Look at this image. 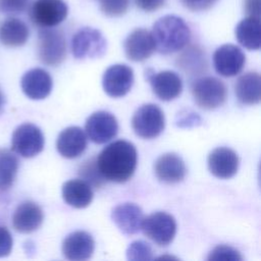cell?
Here are the masks:
<instances>
[{
  "label": "cell",
  "instance_id": "cell-7",
  "mask_svg": "<svg viewBox=\"0 0 261 261\" xmlns=\"http://www.w3.org/2000/svg\"><path fill=\"white\" fill-rule=\"evenodd\" d=\"M67 13L68 7L63 0H35L29 9L32 22L42 29L58 25Z\"/></svg>",
  "mask_w": 261,
  "mask_h": 261
},
{
  "label": "cell",
  "instance_id": "cell-11",
  "mask_svg": "<svg viewBox=\"0 0 261 261\" xmlns=\"http://www.w3.org/2000/svg\"><path fill=\"white\" fill-rule=\"evenodd\" d=\"M246 62L242 49L233 44H224L218 47L213 54L215 70L222 76L230 77L239 74Z\"/></svg>",
  "mask_w": 261,
  "mask_h": 261
},
{
  "label": "cell",
  "instance_id": "cell-10",
  "mask_svg": "<svg viewBox=\"0 0 261 261\" xmlns=\"http://www.w3.org/2000/svg\"><path fill=\"white\" fill-rule=\"evenodd\" d=\"M85 129L88 138L93 143L105 144L117 135L118 123L113 114L101 110L88 117Z\"/></svg>",
  "mask_w": 261,
  "mask_h": 261
},
{
  "label": "cell",
  "instance_id": "cell-18",
  "mask_svg": "<svg viewBox=\"0 0 261 261\" xmlns=\"http://www.w3.org/2000/svg\"><path fill=\"white\" fill-rule=\"evenodd\" d=\"M88 140L85 132L79 126L64 128L58 136L56 148L59 154L67 159L81 156L87 149Z\"/></svg>",
  "mask_w": 261,
  "mask_h": 261
},
{
  "label": "cell",
  "instance_id": "cell-29",
  "mask_svg": "<svg viewBox=\"0 0 261 261\" xmlns=\"http://www.w3.org/2000/svg\"><path fill=\"white\" fill-rule=\"evenodd\" d=\"M129 0H102L100 9L106 16L118 17L127 11Z\"/></svg>",
  "mask_w": 261,
  "mask_h": 261
},
{
  "label": "cell",
  "instance_id": "cell-6",
  "mask_svg": "<svg viewBox=\"0 0 261 261\" xmlns=\"http://www.w3.org/2000/svg\"><path fill=\"white\" fill-rule=\"evenodd\" d=\"M226 87L217 77L204 76L192 85V94L197 105L204 109H215L226 99Z\"/></svg>",
  "mask_w": 261,
  "mask_h": 261
},
{
  "label": "cell",
  "instance_id": "cell-16",
  "mask_svg": "<svg viewBox=\"0 0 261 261\" xmlns=\"http://www.w3.org/2000/svg\"><path fill=\"white\" fill-rule=\"evenodd\" d=\"M154 172L160 181L176 184L185 178L187 168L180 156L175 153H165L156 159Z\"/></svg>",
  "mask_w": 261,
  "mask_h": 261
},
{
  "label": "cell",
  "instance_id": "cell-5",
  "mask_svg": "<svg viewBox=\"0 0 261 261\" xmlns=\"http://www.w3.org/2000/svg\"><path fill=\"white\" fill-rule=\"evenodd\" d=\"M38 55L50 66L59 65L66 56V41L59 30L42 29L38 35Z\"/></svg>",
  "mask_w": 261,
  "mask_h": 261
},
{
  "label": "cell",
  "instance_id": "cell-26",
  "mask_svg": "<svg viewBox=\"0 0 261 261\" xmlns=\"http://www.w3.org/2000/svg\"><path fill=\"white\" fill-rule=\"evenodd\" d=\"M18 159L8 149H0V192L9 190L16 177Z\"/></svg>",
  "mask_w": 261,
  "mask_h": 261
},
{
  "label": "cell",
  "instance_id": "cell-37",
  "mask_svg": "<svg viewBox=\"0 0 261 261\" xmlns=\"http://www.w3.org/2000/svg\"><path fill=\"white\" fill-rule=\"evenodd\" d=\"M4 95H3V93L1 92V90H0V112L2 111V108H3V106H4Z\"/></svg>",
  "mask_w": 261,
  "mask_h": 261
},
{
  "label": "cell",
  "instance_id": "cell-31",
  "mask_svg": "<svg viewBox=\"0 0 261 261\" xmlns=\"http://www.w3.org/2000/svg\"><path fill=\"white\" fill-rule=\"evenodd\" d=\"M30 0H0V9L6 14L22 13L29 5Z\"/></svg>",
  "mask_w": 261,
  "mask_h": 261
},
{
  "label": "cell",
  "instance_id": "cell-13",
  "mask_svg": "<svg viewBox=\"0 0 261 261\" xmlns=\"http://www.w3.org/2000/svg\"><path fill=\"white\" fill-rule=\"evenodd\" d=\"M125 56L132 61H143L155 51V44L151 32L146 29H136L124 40Z\"/></svg>",
  "mask_w": 261,
  "mask_h": 261
},
{
  "label": "cell",
  "instance_id": "cell-17",
  "mask_svg": "<svg viewBox=\"0 0 261 261\" xmlns=\"http://www.w3.org/2000/svg\"><path fill=\"white\" fill-rule=\"evenodd\" d=\"M111 218L121 232L130 236L141 230L144 214L138 205L123 203L113 208Z\"/></svg>",
  "mask_w": 261,
  "mask_h": 261
},
{
  "label": "cell",
  "instance_id": "cell-3",
  "mask_svg": "<svg viewBox=\"0 0 261 261\" xmlns=\"http://www.w3.org/2000/svg\"><path fill=\"white\" fill-rule=\"evenodd\" d=\"M70 45L76 59L100 58L107 50V42L102 33L90 27L80 29L72 36Z\"/></svg>",
  "mask_w": 261,
  "mask_h": 261
},
{
  "label": "cell",
  "instance_id": "cell-23",
  "mask_svg": "<svg viewBox=\"0 0 261 261\" xmlns=\"http://www.w3.org/2000/svg\"><path fill=\"white\" fill-rule=\"evenodd\" d=\"M234 93L242 104L254 105L260 102L261 80L258 72L250 71L242 74L236 82Z\"/></svg>",
  "mask_w": 261,
  "mask_h": 261
},
{
  "label": "cell",
  "instance_id": "cell-19",
  "mask_svg": "<svg viewBox=\"0 0 261 261\" xmlns=\"http://www.w3.org/2000/svg\"><path fill=\"white\" fill-rule=\"evenodd\" d=\"M43 218V211L38 204L24 201L15 209L12 216V225L20 233H31L41 226Z\"/></svg>",
  "mask_w": 261,
  "mask_h": 261
},
{
  "label": "cell",
  "instance_id": "cell-9",
  "mask_svg": "<svg viewBox=\"0 0 261 261\" xmlns=\"http://www.w3.org/2000/svg\"><path fill=\"white\" fill-rule=\"evenodd\" d=\"M11 147L16 154L23 158L35 157L44 148L43 133L33 123H23L14 130Z\"/></svg>",
  "mask_w": 261,
  "mask_h": 261
},
{
  "label": "cell",
  "instance_id": "cell-34",
  "mask_svg": "<svg viewBox=\"0 0 261 261\" xmlns=\"http://www.w3.org/2000/svg\"><path fill=\"white\" fill-rule=\"evenodd\" d=\"M135 3L138 8L146 12H152L161 8L165 0H135Z\"/></svg>",
  "mask_w": 261,
  "mask_h": 261
},
{
  "label": "cell",
  "instance_id": "cell-4",
  "mask_svg": "<svg viewBox=\"0 0 261 261\" xmlns=\"http://www.w3.org/2000/svg\"><path fill=\"white\" fill-rule=\"evenodd\" d=\"M132 126L135 134L143 139L158 137L165 127V117L161 108L148 103L140 106L133 115Z\"/></svg>",
  "mask_w": 261,
  "mask_h": 261
},
{
  "label": "cell",
  "instance_id": "cell-14",
  "mask_svg": "<svg viewBox=\"0 0 261 261\" xmlns=\"http://www.w3.org/2000/svg\"><path fill=\"white\" fill-rule=\"evenodd\" d=\"M95 242L87 231L77 230L68 234L62 243L63 256L71 261H85L92 257Z\"/></svg>",
  "mask_w": 261,
  "mask_h": 261
},
{
  "label": "cell",
  "instance_id": "cell-28",
  "mask_svg": "<svg viewBox=\"0 0 261 261\" xmlns=\"http://www.w3.org/2000/svg\"><path fill=\"white\" fill-rule=\"evenodd\" d=\"M126 257L132 261H147L153 259V251L150 245L144 241H136L129 245Z\"/></svg>",
  "mask_w": 261,
  "mask_h": 261
},
{
  "label": "cell",
  "instance_id": "cell-27",
  "mask_svg": "<svg viewBox=\"0 0 261 261\" xmlns=\"http://www.w3.org/2000/svg\"><path fill=\"white\" fill-rule=\"evenodd\" d=\"M79 173L82 176V178L85 181H87L90 186L99 188L104 184L105 179L100 174L97 164H96V160L93 158L84 162V164L80 168Z\"/></svg>",
  "mask_w": 261,
  "mask_h": 261
},
{
  "label": "cell",
  "instance_id": "cell-22",
  "mask_svg": "<svg viewBox=\"0 0 261 261\" xmlns=\"http://www.w3.org/2000/svg\"><path fill=\"white\" fill-rule=\"evenodd\" d=\"M91 186L84 179H70L62 186V198L66 204L74 208H86L93 201Z\"/></svg>",
  "mask_w": 261,
  "mask_h": 261
},
{
  "label": "cell",
  "instance_id": "cell-36",
  "mask_svg": "<svg viewBox=\"0 0 261 261\" xmlns=\"http://www.w3.org/2000/svg\"><path fill=\"white\" fill-rule=\"evenodd\" d=\"M179 126H191V125H196L197 122L200 123L201 122V118L197 115V113H186V115H184L181 118H179V120L177 121Z\"/></svg>",
  "mask_w": 261,
  "mask_h": 261
},
{
  "label": "cell",
  "instance_id": "cell-2",
  "mask_svg": "<svg viewBox=\"0 0 261 261\" xmlns=\"http://www.w3.org/2000/svg\"><path fill=\"white\" fill-rule=\"evenodd\" d=\"M155 50L161 54H171L184 49L190 39L191 31L186 21L176 15L160 17L152 28Z\"/></svg>",
  "mask_w": 261,
  "mask_h": 261
},
{
  "label": "cell",
  "instance_id": "cell-1",
  "mask_svg": "<svg viewBox=\"0 0 261 261\" xmlns=\"http://www.w3.org/2000/svg\"><path fill=\"white\" fill-rule=\"evenodd\" d=\"M138 161L136 147L125 140L107 145L98 155L96 164L105 180L125 182L134 174Z\"/></svg>",
  "mask_w": 261,
  "mask_h": 261
},
{
  "label": "cell",
  "instance_id": "cell-21",
  "mask_svg": "<svg viewBox=\"0 0 261 261\" xmlns=\"http://www.w3.org/2000/svg\"><path fill=\"white\" fill-rule=\"evenodd\" d=\"M21 89L23 93L33 100L45 99L52 90V77L42 68H33L21 77Z\"/></svg>",
  "mask_w": 261,
  "mask_h": 261
},
{
  "label": "cell",
  "instance_id": "cell-33",
  "mask_svg": "<svg viewBox=\"0 0 261 261\" xmlns=\"http://www.w3.org/2000/svg\"><path fill=\"white\" fill-rule=\"evenodd\" d=\"M13 245V240L9 230L0 226V257H5L10 254Z\"/></svg>",
  "mask_w": 261,
  "mask_h": 261
},
{
  "label": "cell",
  "instance_id": "cell-32",
  "mask_svg": "<svg viewBox=\"0 0 261 261\" xmlns=\"http://www.w3.org/2000/svg\"><path fill=\"white\" fill-rule=\"evenodd\" d=\"M218 0H180L181 4L191 11H205L210 9Z\"/></svg>",
  "mask_w": 261,
  "mask_h": 261
},
{
  "label": "cell",
  "instance_id": "cell-12",
  "mask_svg": "<svg viewBox=\"0 0 261 261\" xmlns=\"http://www.w3.org/2000/svg\"><path fill=\"white\" fill-rule=\"evenodd\" d=\"M134 84V71L125 64H113L109 66L102 79L105 93L113 98L126 95Z\"/></svg>",
  "mask_w": 261,
  "mask_h": 261
},
{
  "label": "cell",
  "instance_id": "cell-20",
  "mask_svg": "<svg viewBox=\"0 0 261 261\" xmlns=\"http://www.w3.org/2000/svg\"><path fill=\"white\" fill-rule=\"evenodd\" d=\"M148 79L154 94L162 101H171L182 91L181 79L174 71L163 70L149 74Z\"/></svg>",
  "mask_w": 261,
  "mask_h": 261
},
{
  "label": "cell",
  "instance_id": "cell-15",
  "mask_svg": "<svg viewBox=\"0 0 261 261\" xmlns=\"http://www.w3.org/2000/svg\"><path fill=\"white\" fill-rule=\"evenodd\" d=\"M207 162L210 172L218 178L232 177L239 169L237 153L226 147H219L211 151Z\"/></svg>",
  "mask_w": 261,
  "mask_h": 261
},
{
  "label": "cell",
  "instance_id": "cell-24",
  "mask_svg": "<svg viewBox=\"0 0 261 261\" xmlns=\"http://www.w3.org/2000/svg\"><path fill=\"white\" fill-rule=\"evenodd\" d=\"M30 30L24 21L8 17L0 23V43L6 47H20L29 39Z\"/></svg>",
  "mask_w": 261,
  "mask_h": 261
},
{
  "label": "cell",
  "instance_id": "cell-25",
  "mask_svg": "<svg viewBox=\"0 0 261 261\" xmlns=\"http://www.w3.org/2000/svg\"><path fill=\"white\" fill-rule=\"evenodd\" d=\"M238 42L248 50H259L261 45L260 17L248 16L242 19L236 27Z\"/></svg>",
  "mask_w": 261,
  "mask_h": 261
},
{
  "label": "cell",
  "instance_id": "cell-8",
  "mask_svg": "<svg viewBox=\"0 0 261 261\" xmlns=\"http://www.w3.org/2000/svg\"><path fill=\"white\" fill-rule=\"evenodd\" d=\"M141 229L158 246H167L174 239L176 222L170 214L159 211L144 217Z\"/></svg>",
  "mask_w": 261,
  "mask_h": 261
},
{
  "label": "cell",
  "instance_id": "cell-30",
  "mask_svg": "<svg viewBox=\"0 0 261 261\" xmlns=\"http://www.w3.org/2000/svg\"><path fill=\"white\" fill-rule=\"evenodd\" d=\"M209 261H242V256L236 249L220 245L215 247L207 258Z\"/></svg>",
  "mask_w": 261,
  "mask_h": 261
},
{
  "label": "cell",
  "instance_id": "cell-35",
  "mask_svg": "<svg viewBox=\"0 0 261 261\" xmlns=\"http://www.w3.org/2000/svg\"><path fill=\"white\" fill-rule=\"evenodd\" d=\"M244 11L249 16L260 17V0H244Z\"/></svg>",
  "mask_w": 261,
  "mask_h": 261
}]
</instances>
